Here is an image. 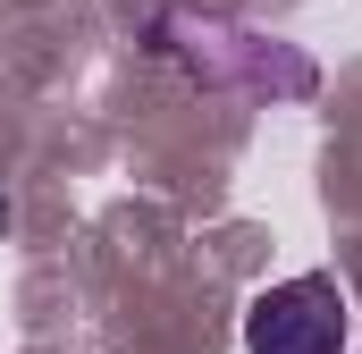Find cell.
I'll list each match as a JSON object with an SVG mask.
<instances>
[{"label":"cell","instance_id":"cell-1","mask_svg":"<svg viewBox=\"0 0 362 354\" xmlns=\"http://www.w3.org/2000/svg\"><path fill=\"white\" fill-rule=\"evenodd\" d=\"M253 354H346V295L337 278H278L245 312Z\"/></svg>","mask_w":362,"mask_h":354}]
</instances>
